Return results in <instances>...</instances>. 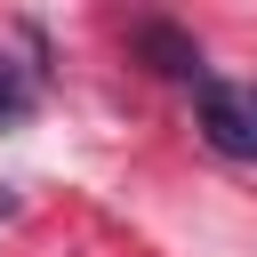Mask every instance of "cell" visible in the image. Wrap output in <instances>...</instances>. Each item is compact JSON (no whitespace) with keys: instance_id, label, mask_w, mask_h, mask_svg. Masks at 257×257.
Returning a JSON list of instances; mask_svg holds the SVG:
<instances>
[{"instance_id":"cell-2","label":"cell","mask_w":257,"mask_h":257,"mask_svg":"<svg viewBox=\"0 0 257 257\" xmlns=\"http://www.w3.org/2000/svg\"><path fill=\"white\" fill-rule=\"evenodd\" d=\"M128 48L161 72V80H185V88H201L209 80V64H201V40L185 32V24H169V16H145V24H128Z\"/></svg>"},{"instance_id":"cell-4","label":"cell","mask_w":257,"mask_h":257,"mask_svg":"<svg viewBox=\"0 0 257 257\" xmlns=\"http://www.w3.org/2000/svg\"><path fill=\"white\" fill-rule=\"evenodd\" d=\"M8 209H16V193H8V185H0V217H8Z\"/></svg>"},{"instance_id":"cell-3","label":"cell","mask_w":257,"mask_h":257,"mask_svg":"<svg viewBox=\"0 0 257 257\" xmlns=\"http://www.w3.org/2000/svg\"><path fill=\"white\" fill-rule=\"evenodd\" d=\"M32 96H40V64H8L0 56V128H24Z\"/></svg>"},{"instance_id":"cell-1","label":"cell","mask_w":257,"mask_h":257,"mask_svg":"<svg viewBox=\"0 0 257 257\" xmlns=\"http://www.w3.org/2000/svg\"><path fill=\"white\" fill-rule=\"evenodd\" d=\"M193 112H201L209 153L257 161V80H201V88H193Z\"/></svg>"}]
</instances>
